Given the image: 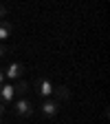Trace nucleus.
Listing matches in <instances>:
<instances>
[{"mask_svg":"<svg viewBox=\"0 0 110 124\" xmlns=\"http://www.w3.org/2000/svg\"><path fill=\"white\" fill-rule=\"evenodd\" d=\"M5 16H7V7L0 5V18H5Z\"/></svg>","mask_w":110,"mask_h":124,"instance_id":"obj_10","label":"nucleus"},{"mask_svg":"<svg viewBox=\"0 0 110 124\" xmlns=\"http://www.w3.org/2000/svg\"><path fill=\"white\" fill-rule=\"evenodd\" d=\"M53 93L57 95V100H59V102H62V100H68V98H71V91H68L66 86H55V91H53Z\"/></svg>","mask_w":110,"mask_h":124,"instance_id":"obj_7","label":"nucleus"},{"mask_svg":"<svg viewBox=\"0 0 110 124\" xmlns=\"http://www.w3.org/2000/svg\"><path fill=\"white\" fill-rule=\"evenodd\" d=\"M13 98H15L13 84H2V86H0V100H5V102H11Z\"/></svg>","mask_w":110,"mask_h":124,"instance_id":"obj_5","label":"nucleus"},{"mask_svg":"<svg viewBox=\"0 0 110 124\" xmlns=\"http://www.w3.org/2000/svg\"><path fill=\"white\" fill-rule=\"evenodd\" d=\"M2 113H5V108H2V104H0V117H2Z\"/></svg>","mask_w":110,"mask_h":124,"instance_id":"obj_12","label":"nucleus"},{"mask_svg":"<svg viewBox=\"0 0 110 124\" xmlns=\"http://www.w3.org/2000/svg\"><path fill=\"white\" fill-rule=\"evenodd\" d=\"M24 69H26V67L22 64V62H11V64L7 67V71H5V75L9 78V80H15V78H20V75H22Z\"/></svg>","mask_w":110,"mask_h":124,"instance_id":"obj_3","label":"nucleus"},{"mask_svg":"<svg viewBox=\"0 0 110 124\" xmlns=\"http://www.w3.org/2000/svg\"><path fill=\"white\" fill-rule=\"evenodd\" d=\"M13 111H15V115H20V117H29L31 113H33V104H31L26 98H20L18 102H15Z\"/></svg>","mask_w":110,"mask_h":124,"instance_id":"obj_1","label":"nucleus"},{"mask_svg":"<svg viewBox=\"0 0 110 124\" xmlns=\"http://www.w3.org/2000/svg\"><path fill=\"white\" fill-rule=\"evenodd\" d=\"M11 33V24L9 22H0V40H7Z\"/></svg>","mask_w":110,"mask_h":124,"instance_id":"obj_8","label":"nucleus"},{"mask_svg":"<svg viewBox=\"0 0 110 124\" xmlns=\"http://www.w3.org/2000/svg\"><path fill=\"white\" fill-rule=\"evenodd\" d=\"M53 91H55V86H53V82L49 80V78H44V80H40V82H38V93H40L42 98L53 95Z\"/></svg>","mask_w":110,"mask_h":124,"instance_id":"obj_4","label":"nucleus"},{"mask_svg":"<svg viewBox=\"0 0 110 124\" xmlns=\"http://www.w3.org/2000/svg\"><path fill=\"white\" fill-rule=\"evenodd\" d=\"M13 91H15V93H18V95H22V98H24V95H26V93H29V82H26V80H20L18 84H15V86H13Z\"/></svg>","mask_w":110,"mask_h":124,"instance_id":"obj_6","label":"nucleus"},{"mask_svg":"<svg viewBox=\"0 0 110 124\" xmlns=\"http://www.w3.org/2000/svg\"><path fill=\"white\" fill-rule=\"evenodd\" d=\"M2 80H5V71L0 69V86H2Z\"/></svg>","mask_w":110,"mask_h":124,"instance_id":"obj_11","label":"nucleus"},{"mask_svg":"<svg viewBox=\"0 0 110 124\" xmlns=\"http://www.w3.org/2000/svg\"><path fill=\"white\" fill-rule=\"evenodd\" d=\"M40 111L44 117H55L57 111H59V102H53V100H44V104L40 106Z\"/></svg>","mask_w":110,"mask_h":124,"instance_id":"obj_2","label":"nucleus"},{"mask_svg":"<svg viewBox=\"0 0 110 124\" xmlns=\"http://www.w3.org/2000/svg\"><path fill=\"white\" fill-rule=\"evenodd\" d=\"M5 53H9V49H7V46H5V44H0V58H2Z\"/></svg>","mask_w":110,"mask_h":124,"instance_id":"obj_9","label":"nucleus"}]
</instances>
